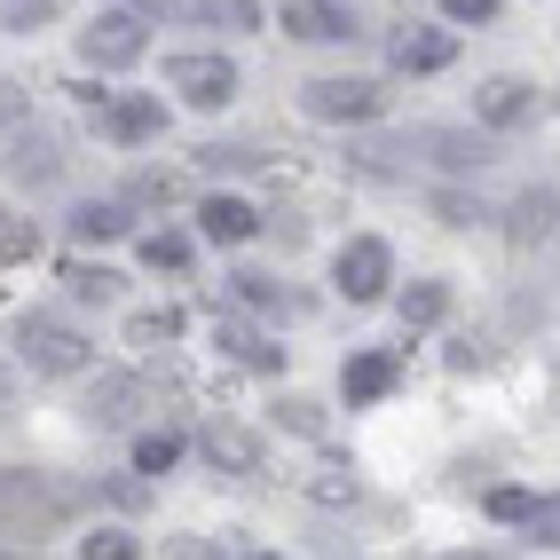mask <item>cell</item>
Listing matches in <instances>:
<instances>
[{
  "mask_svg": "<svg viewBox=\"0 0 560 560\" xmlns=\"http://www.w3.org/2000/svg\"><path fill=\"white\" fill-rule=\"evenodd\" d=\"M71 505H80V490H63V481H48V474H24V466H0V529L48 537V529L71 521Z\"/></svg>",
  "mask_w": 560,
  "mask_h": 560,
  "instance_id": "cell-1",
  "label": "cell"
},
{
  "mask_svg": "<svg viewBox=\"0 0 560 560\" xmlns=\"http://www.w3.org/2000/svg\"><path fill=\"white\" fill-rule=\"evenodd\" d=\"M16 355L40 371V380H71V371L95 363V348H88L71 324H56V316H24V324H16Z\"/></svg>",
  "mask_w": 560,
  "mask_h": 560,
  "instance_id": "cell-2",
  "label": "cell"
},
{
  "mask_svg": "<svg viewBox=\"0 0 560 560\" xmlns=\"http://www.w3.org/2000/svg\"><path fill=\"white\" fill-rule=\"evenodd\" d=\"M142 48H151V16H135V9H110V16H95V24L80 32V56L103 63V71L142 63Z\"/></svg>",
  "mask_w": 560,
  "mask_h": 560,
  "instance_id": "cell-3",
  "label": "cell"
},
{
  "mask_svg": "<svg viewBox=\"0 0 560 560\" xmlns=\"http://www.w3.org/2000/svg\"><path fill=\"white\" fill-rule=\"evenodd\" d=\"M331 284H340L355 308H363V301H380V292L395 284V253H387L380 237H348L340 260H331Z\"/></svg>",
  "mask_w": 560,
  "mask_h": 560,
  "instance_id": "cell-4",
  "label": "cell"
},
{
  "mask_svg": "<svg viewBox=\"0 0 560 560\" xmlns=\"http://www.w3.org/2000/svg\"><path fill=\"white\" fill-rule=\"evenodd\" d=\"M166 88L182 103H198V110H221L237 95V63L230 56H166Z\"/></svg>",
  "mask_w": 560,
  "mask_h": 560,
  "instance_id": "cell-5",
  "label": "cell"
},
{
  "mask_svg": "<svg viewBox=\"0 0 560 560\" xmlns=\"http://www.w3.org/2000/svg\"><path fill=\"white\" fill-rule=\"evenodd\" d=\"M301 103H308V119H331V127H340V119L355 127V119H380V110H387L380 80H308Z\"/></svg>",
  "mask_w": 560,
  "mask_h": 560,
  "instance_id": "cell-6",
  "label": "cell"
},
{
  "mask_svg": "<svg viewBox=\"0 0 560 560\" xmlns=\"http://www.w3.org/2000/svg\"><path fill=\"white\" fill-rule=\"evenodd\" d=\"M545 110V95L529 88V80H481L474 88V119L490 127V135H513V127H529Z\"/></svg>",
  "mask_w": 560,
  "mask_h": 560,
  "instance_id": "cell-7",
  "label": "cell"
},
{
  "mask_svg": "<svg viewBox=\"0 0 560 560\" xmlns=\"http://www.w3.org/2000/svg\"><path fill=\"white\" fill-rule=\"evenodd\" d=\"M284 32L292 40H316V48H331V40H355V16L340 9V0H284Z\"/></svg>",
  "mask_w": 560,
  "mask_h": 560,
  "instance_id": "cell-8",
  "label": "cell"
},
{
  "mask_svg": "<svg viewBox=\"0 0 560 560\" xmlns=\"http://www.w3.org/2000/svg\"><path fill=\"white\" fill-rule=\"evenodd\" d=\"M95 119H103L110 142H127V151H135V142H151V135L166 127V110H159V95H103Z\"/></svg>",
  "mask_w": 560,
  "mask_h": 560,
  "instance_id": "cell-9",
  "label": "cell"
},
{
  "mask_svg": "<svg viewBox=\"0 0 560 560\" xmlns=\"http://www.w3.org/2000/svg\"><path fill=\"white\" fill-rule=\"evenodd\" d=\"M142 410H151V387L127 380V371H103L95 395H88V419H95V427H135Z\"/></svg>",
  "mask_w": 560,
  "mask_h": 560,
  "instance_id": "cell-10",
  "label": "cell"
},
{
  "mask_svg": "<svg viewBox=\"0 0 560 560\" xmlns=\"http://www.w3.org/2000/svg\"><path fill=\"white\" fill-rule=\"evenodd\" d=\"M458 56V32H434V24H402L395 40H387V63L395 71H442Z\"/></svg>",
  "mask_w": 560,
  "mask_h": 560,
  "instance_id": "cell-11",
  "label": "cell"
},
{
  "mask_svg": "<svg viewBox=\"0 0 560 560\" xmlns=\"http://www.w3.org/2000/svg\"><path fill=\"white\" fill-rule=\"evenodd\" d=\"M395 380H402V363H395L387 348H363V355H348V371H340V395H348V410H363V402L395 395Z\"/></svg>",
  "mask_w": 560,
  "mask_h": 560,
  "instance_id": "cell-12",
  "label": "cell"
},
{
  "mask_svg": "<svg viewBox=\"0 0 560 560\" xmlns=\"http://www.w3.org/2000/svg\"><path fill=\"white\" fill-rule=\"evenodd\" d=\"M206 458L221 474H260V434L253 427H230V419H213L206 427Z\"/></svg>",
  "mask_w": 560,
  "mask_h": 560,
  "instance_id": "cell-13",
  "label": "cell"
},
{
  "mask_svg": "<svg viewBox=\"0 0 560 560\" xmlns=\"http://www.w3.org/2000/svg\"><path fill=\"white\" fill-rule=\"evenodd\" d=\"M198 230H206L213 245H245V237L260 230V213H253L245 198H206V206H198Z\"/></svg>",
  "mask_w": 560,
  "mask_h": 560,
  "instance_id": "cell-14",
  "label": "cell"
},
{
  "mask_svg": "<svg viewBox=\"0 0 560 560\" xmlns=\"http://www.w3.org/2000/svg\"><path fill=\"white\" fill-rule=\"evenodd\" d=\"M410 151H434V166H490V142H481V135H442V127H419V135H410Z\"/></svg>",
  "mask_w": 560,
  "mask_h": 560,
  "instance_id": "cell-15",
  "label": "cell"
},
{
  "mask_svg": "<svg viewBox=\"0 0 560 560\" xmlns=\"http://www.w3.org/2000/svg\"><path fill=\"white\" fill-rule=\"evenodd\" d=\"M71 237H80V245L127 237V206H110V198H88V206H71Z\"/></svg>",
  "mask_w": 560,
  "mask_h": 560,
  "instance_id": "cell-16",
  "label": "cell"
},
{
  "mask_svg": "<svg viewBox=\"0 0 560 560\" xmlns=\"http://www.w3.org/2000/svg\"><path fill=\"white\" fill-rule=\"evenodd\" d=\"M552 213H560L552 190H521V198H513V237H521V245H545V237H552Z\"/></svg>",
  "mask_w": 560,
  "mask_h": 560,
  "instance_id": "cell-17",
  "label": "cell"
},
{
  "mask_svg": "<svg viewBox=\"0 0 560 560\" xmlns=\"http://www.w3.org/2000/svg\"><path fill=\"white\" fill-rule=\"evenodd\" d=\"M213 340L230 348L237 363H253V371H277V363H284V355H277L269 340H260V331H245V324H213Z\"/></svg>",
  "mask_w": 560,
  "mask_h": 560,
  "instance_id": "cell-18",
  "label": "cell"
},
{
  "mask_svg": "<svg viewBox=\"0 0 560 560\" xmlns=\"http://www.w3.org/2000/svg\"><path fill=\"white\" fill-rule=\"evenodd\" d=\"M190 16H198L206 32H253V24H260L253 0H190Z\"/></svg>",
  "mask_w": 560,
  "mask_h": 560,
  "instance_id": "cell-19",
  "label": "cell"
},
{
  "mask_svg": "<svg viewBox=\"0 0 560 560\" xmlns=\"http://www.w3.org/2000/svg\"><path fill=\"white\" fill-rule=\"evenodd\" d=\"M127 340H135V348H166V340H182V308H142V316H127Z\"/></svg>",
  "mask_w": 560,
  "mask_h": 560,
  "instance_id": "cell-20",
  "label": "cell"
},
{
  "mask_svg": "<svg viewBox=\"0 0 560 560\" xmlns=\"http://www.w3.org/2000/svg\"><path fill=\"white\" fill-rule=\"evenodd\" d=\"M442 308H451V292H442V284H410V292H402V331L442 324Z\"/></svg>",
  "mask_w": 560,
  "mask_h": 560,
  "instance_id": "cell-21",
  "label": "cell"
},
{
  "mask_svg": "<svg viewBox=\"0 0 560 560\" xmlns=\"http://www.w3.org/2000/svg\"><path fill=\"white\" fill-rule=\"evenodd\" d=\"M308 498H316V505H355L363 481H355L348 466H316V474H308Z\"/></svg>",
  "mask_w": 560,
  "mask_h": 560,
  "instance_id": "cell-22",
  "label": "cell"
},
{
  "mask_svg": "<svg viewBox=\"0 0 560 560\" xmlns=\"http://www.w3.org/2000/svg\"><path fill=\"white\" fill-rule=\"evenodd\" d=\"M174 458H182V434H166V427H159V434H142V442H135V474H166Z\"/></svg>",
  "mask_w": 560,
  "mask_h": 560,
  "instance_id": "cell-23",
  "label": "cell"
},
{
  "mask_svg": "<svg viewBox=\"0 0 560 560\" xmlns=\"http://www.w3.org/2000/svg\"><path fill=\"white\" fill-rule=\"evenodd\" d=\"M521 529H529L537 545L560 552V498H529V513H521Z\"/></svg>",
  "mask_w": 560,
  "mask_h": 560,
  "instance_id": "cell-24",
  "label": "cell"
},
{
  "mask_svg": "<svg viewBox=\"0 0 560 560\" xmlns=\"http://www.w3.org/2000/svg\"><path fill=\"white\" fill-rule=\"evenodd\" d=\"M63 284L80 292V301H110V284H119V277H110V269H88V260H63Z\"/></svg>",
  "mask_w": 560,
  "mask_h": 560,
  "instance_id": "cell-25",
  "label": "cell"
},
{
  "mask_svg": "<svg viewBox=\"0 0 560 560\" xmlns=\"http://www.w3.org/2000/svg\"><path fill=\"white\" fill-rule=\"evenodd\" d=\"M16 174H32V182H56V142H48V135L16 142Z\"/></svg>",
  "mask_w": 560,
  "mask_h": 560,
  "instance_id": "cell-26",
  "label": "cell"
},
{
  "mask_svg": "<svg viewBox=\"0 0 560 560\" xmlns=\"http://www.w3.org/2000/svg\"><path fill=\"white\" fill-rule=\"evenodd\" d=\"M80 560H142V545H135L127 529H95V537L80 545Z\"/></svg>",
  "mask_w": 560,
  "mask_h": 560,
  "instance_id": "cell-27",
  "label": "cell"
},
{
  "mask_svg": "<svg viewBox=\"0 0 560 560\" xmlns=\"http://www.w3.org/2000/svg\"><path fill=\"white\" fill-rule=\"evenodd\" d=\"M40 253V230H24L16 213H0V260H32Z\"/></svg>",
  "mask_w": 560,
  "mask_h": 560,
  "instance_id": "cell-28",
  "label": "cell"
},
{
  "mask_svg": "<svg viewBox=\"0 0 560 560\" xmlns=\"http://www.w3.org/2000/svg\"><path fill=\"white\" fill-rule=\"evenodd\" d=\"M142 260H151V269H182V260H190V237H174V230L142 237Z\"/></svg>",
  "mask_w": 560,
  "mask_h": 560,
  "instance_id": "cell-29",
  "label": "cell"
},
{
  "mask_svg": "<svg viewBox=\"0 0 560 560\" xmlns=\"http://www.w3.org/2000/svg\"><path fill=\"white\" fill-rule=\"evenodd\" d=\"M48 16H56V0H0V24H9V32H32Z\"/></svg>",
  "mask_w": 560,
  "mask_h": 560,
  "instance_id": "cell-30",
  "label": "cell"
},
{
  "mask_svg": "<svg viewBox=\"0 0 560 560\" xmlns=\"http://www.w3.org/2000/svg\"><path fill=\"white\" fill-rule=\"evenodd\" d=\"M230 292H237L245 308H277V301H284V292H277L269 277H253V269H245V277H230Z\"/></svg>",
  "mask_w": 560,
  "mask_h": 560,
  "instance_id": "cell-31",
  "label": "cell"
},
{
  "mask_svg": "<svg viewBox=\"0 0 560 560\" xmlns=\"http://www.w3.org/2000/svg\"><path fill=\"white\" fill-rule=\"evenodd\" d=\"M442 16H451V24H490L498 0H442Z\"/></svg>",
  "mask_w": 560,
  "mask_h": 560,
  "instance_id": "cell-32",
  "label": "cell"
},
{
  "mask_svg": "<svg viewBox=\"0 0 560 560\" xmlns=\"http://www.w3.org/2000/svg\"><path fill=\"white\" fill-rule=\"evenodd\" d=\"M529 513V490H490V521H521Z\"/></svg>",
  "mask_w": 560,
  "mask_h": 560,
  "instance_id": "cell-33",
  "label": "cell"
},
{
  "mask_svg": "<svg viewBox=\"0 0 560 560\" xmlns=\"http://www.w3.org/2000/svg\"><path fill=\"white\" fill-rule=\"evenodd\" d=\"M0 127H24V88L0 80Z\"/></svg>",
  "mask_w": 560,
  "mask_h": 560,
  "instance_id": "cell-34",
  "label": "cell"
},
{
  "mask_svg": "<svg viewBox=\"0 0 560 560\" xmlns=\"http://www.w3.org/2000/svg\"><path fill=\"white\" fill-rule=\"evenodd\" d=\"M135 198H142V206H166V198H174V182H166V174H142V182H135Z\"/></svg>",
  "mask_w": 560,
  "mask_h": 560,
  "instance_id": "cell-35",
  "label": "cell"
},
{
  "mask_svg": "<svg viewBox=\"0 0 560 560\" xmlns=\"http://www.w3.org/2000/svg\"><path fill=\"white\" fill-rule=\"evenodd\" d=\"M119 9H135V16H151V24H159V16H174V9H182V0H119Z\"/></svg>",
  "mask_w": 560,
  "mask_h": 560,
  "instance_id": "cell-36",
  "label": "cell"
},
{
  "mask_svg": "<svg viewBox=\"0 0 560 560\" xmlns=\"http://www.w3.org/2000/svg\"><path fill=\"white\" fill-rule=\"evenodd\" d=\"M9 395H16V371H9V363H0V402H9Z\"/></svg>",
  "mask_w": 560,
  "mask_h": 560,
  "instance_id": "cell-37",
  "label": "cell"
},
{
  "mask_svg": "<svg viewBox=\"0 0 560 560\" xmlns=\"http://www.w3.org/2000/svg\"><path fill=\"white\" fill-rule=\"evenodd\" d=\"M0 560H32V552H9V545H0Z\"/></svg>",
  "mask_w": 560,
  "mask_h": 560,
  "instance_id": "cell-38",
  "label": "cell"
},
{
  "mask_svg": "<svg viewBox=\"0 0 560 560\" xmlns=\"http://www.w3.org/2000/svg\"><path fill=\"white\" fill-rule=\"evenodd\" d=\"M253 560H277V552H253Z\"/></svg>",
  "mask_w": 560,
  "mask_h": 560,
  "instance_id": "cell-39",
  "label": "cell"
},
{
  "mask_svg": "<svg viewBox=\"0 0 560 560\" xmlns=\"http://www.w3.org/2000/svg\"><path fill=\"white\" fill-rule=\"evenodd\" d=\"M458 560H474V552H458Z\"/></svg>",
  "mask_w": 560,
  "mask_h": 560,
  "instance_id": "cell-40",
  "label": "cell"
}]
</instances>
